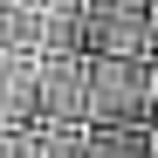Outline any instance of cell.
<instances>
[{
    "instance_id": "2",
    "label": "cell",
    "mask_w": 158,
    "mask_h": 158,
    "mask_svg": "<svg viewBox=\"0 0 158 158\" xmlns=\"http://www.w3.org/2000/svg\"><path fill=\"white\" fill-rule=\"evenodd\" d=\"M89 158H158V131H89Z\"/></svg>"
},
{
    "instance_id": "1",
    "label": "cell",
    "mask_w": 158,
    "mask_h": 158,
    "mask_svg": "<svg viewBox=\"0 0 158 158\" xmlns=\"http://www.w3.org/2000/svg\"><path fill=\"white\" fill-rule=\"evenodd\" d=\"M89 131H158V62H89Z\"/></svg>"
},
{
    "instance_id": "3",
    "label": "cell",
    "mask_w": 158,
    "mask_h": 158,
    "mask_svg": "<svg viewBox=\"0 0 158 158\" xmlns=\"http://www.w3.org/2000/svg\"><path fill=\"white\" fill-rule=\"evenodd\" d=\"M0 158H48V131H0Z\"/></svg>"
}]
</instances>
